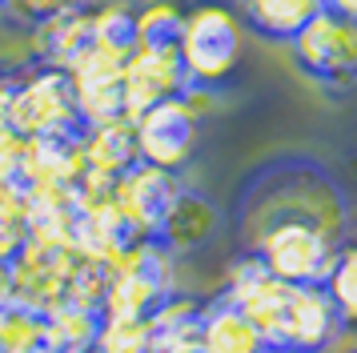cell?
Returning <instances> with one entry per match:
<instances>
[{
	"label": "cell",
	"mask_w": 357,
	"mask_h": 353,
	"mask_svg": "<svg viewBox=\"0 0 357 353\" xmlns=\"http://www.w3.org/2000/svg\"><path fill=\"white\" fill-rule=\"evenodd\" d=\"M289 289L285 281H277L273 273H265L253 253H241L229 269V289L221 293L225 301H233L245 317L257 325L265 341L277 345V333H281V313H285V301H289Z\"/></svg>",
	"instance_id": "30bf717a"
},
{
	"label": "cell",
	"mask_w": 357,
	"mask_h": 353,
	"mask_svg": "<svg viewBox=\"0 0 357 353\" xmlns=\"http://www.w3.org/2000/svg\"><path fill=\"white\" fill-rule=\"evenodd\" d=\"M8 128L20 141H65L81 137V112L73 96V80L61 64L40 61L13 77L8 93Z\"/></svg>",
	"instance_id": "3957f363"
},
{
	"label": "cell",
	"mask_w": 357,
	"mask_h": 353,
	"mask_svg": "<svg viewBox=\"0 0 357 353\" xmlns=\"http://www.w3.org/2000/svg\"><path fill=\"white\" fill-rule=\"evenodd\" d=\"M213 225H217V213H213L209 201H201L197 193L181 189L173 209L165 213V225L161 233H157V245H165L169 253L173 249H189L197 241H205L213 233Z\"/></svg>",
	"instance_id": "9a60e30c"
},
{
	"label": "cell",
	"mask_w": 357,
	"mask_h": 353,
	"mask_svg": "<svg viewBox=\"0 0 357 353\" xmlns=\"http://www.w3.org/2000/svg\"><path fill=\"white\" fill-rule=\"evenodd\" d=\"M84 4H93V0H8L0 13L13 20V29H36L40 32L49 20L73 13V8H84Z\"/></svg>",
	"instance_id": "44dd1931"
},
{
	"label": "cell",
	"mask_w": 357,
	"mask_h": 353,
	"mask_svg": "<svg viewBox=\"0 0 357 353\" xmlns=\"http://www.w3.org/2000/svg\"><path fill=\"white\" fill-rule=\"evenodd\" d=\"M341 225L345 217H329L325 205H273L253 225L249 253L285 285H321L341 249Z\"/></svg>",
	"instance_id": "6da1fadb"
},
{
	"label": "cell",
	"mask_w": 357,
	"mask_h": 353,
	"mask_svg": "<svg viewBox=\"0 0 357 353\" xmlns=\"http://www.w3.org/2000/svg\"><path fill=\"white\" fill-rule=\"evenodd\" d=\"M181 353H201V350H181Z\"/></svg>",
	"instance_id": "484cf974"
},
{
	"label": "cell",
	"mask_w": 357,
	"mask_h": 353,
	"mask_svg": "<svg viewBox=\"0 0 357 353\" xmlns=\"http://www.w3.org/2000/svg\"><path fill=\"white\" fill-rule=\"evenodd\" d=\"M125 57L129 48L105 45V40H89V45L61 64L73 80V96H77V112L81 125H100V121H116L125 117Z\"/></svg>",
	"instance_id": "5b68a950"
},
{
	"label": "cell",
	"mask_w": 357,
	"mask_h": 353,
	"mask_svg": "<svg viewBox=\"0 0 357 353\" xmlns=\"http://www.w3.org/2000/svg\"><path fill=\"white\" fill-rule=\"evenodd\" d=\"M197 137H201V117L185 96L161 100L132 117V144H137V160H145L153 169L165 173H181L197 153Z\"/></svg>",
	"instance_id": "8992f818"
},
{
	"label": "cell",
	"mask_w": 357,
	"mask_h": 353,
	"mask_svg": "<svg viewBox=\"0 0 357 353\" xmlns=\"http://www.w3.org/2000/svg\"><path fill=\"white\" fill-rule=\"evenodd\" d=\"M293 64L325 89H349L357 80V20L321 8L289 40Z\"/></svg>",
	"instance_id": "277c9868"
},
{
	"label": "cell",
	"mask_w": 357,
	"mask_h": 353,
	"mask_svg": "<svg viewBox=\"0 0 357 353\" xmlns=\"http://www.w3.org/2000/svg\"><path fill=\"white\" fill-rule=\"evenodd\" d=\"M265 353H289V350H281V345H269V350H265Z\"/></svg>",
	"instance_id": "d4e9b609"
},
{
	"label": "cell",
	"mask_w": 357,
	"mask_h": 353,
	"mask_svg": "<svg viewBox=\"0 0 357 353\" xmlns=\"http://www.w3.org/2000/svg\"><path fill=\"white\" fill-rule=\"evenodd\" d=\"M0 353H45V313L20 301L0 305Z\"/></svg>",
	"instance_id": "e0dca14e"
},
{
	"label": "cell",
	"mask_w": 357,
	"mask_h": 353,
	"mask_svg": "<svg viewBox=\"0 0 357 353\" xmlns=\"http://www.w3.org/2000/svg\"><path fill=\"white\" fill-rule=\"evenodd\" d=\"M4 4H8V0H0V8H4Z\"/></svg>",
	"instance_id": "4316f807"
},
{
	"label": "cell",
	"mask_w": 357,
	"mask_h": 353,
	"mask_svg": "<svg viewBox=\"0 0 357 353\" xmlns=\"http://www.w3.org/2000/svg\"><path fill=\"white\" fill-rule=\"evenodd\" d=\"M201 353H265L269 341L241 309L225 297H213L201 305V333H197Z\"/></svg>",
	"instance_id": "8fae6325"
},
{
	"label": "cell",
	"mask_w": 357,
	"mask_h": 353,
	"mask_svg": "<svg viewBox=\"0 0 357 353\" xmlns=\"http://www.w3.org/2000/svg\"><path fill=\"white\" fill-rule=\"evenodd\" d=\"M29 229H33V205L13 181L0 189V265L17 261V253L29 245Z\"/></svg>",
	"instance_id": "ac0fdd59"
},
{
	"label": "cell",
	"mask_w": 357,
	"mask_h": 353,
	"mask_svg": "<svg viewBox=\"0 0 357 353\" xmlns=\"http://www.w3.org/2000/svg\"><path fill=\"white\" fill-rule=\"evenodd\" d=\"M241 20L265 40L289 45L313 16L325 8V0H237Z\"/></svg>",
	"instance_id": "4fadbf2b"
},
{
	"label": "cell",
	"mask_w": 357,
	"mask_h": 353,
	"mask_svg": "<svg viewBox=\"0 0 357 353\" xmlns=\"http://www.w3.org/2000/svg\"><path fill=\"white\" fill-rule=\"evenodd\" d=\"M100 313L84 305H56L45 313V353H93Z\"/></svg>",
	"instance_id": "5bb4252c"
},
{
	"label": "cell",
	"mask_w": 357,
	"mask_h": 353,
	"mask_svg": "<svg viewBox=\"0 0 357 353\" xmlns=\"http://www.w3.org/2000/svg\"><path fill=\"white\" fill-rule=\"evenodd\" d=\"M81 153H84V173L113 181L129 165H137V144H132V121L116 117V121H100V125L81 128Z\"/></svg>",
	"instance_id": "7c38bea8"
},
{
	"label": "cell",
	"mask_w": 357,
	"mask_h": 353,
	"mask_svg": "<svg viewBox=\"0 0 357 353\" xmlns=\"http://www.w3.org/2000/svg\"><path fill=\"white\" fill-rule=\"evenodd\" d=\"M181 193V176L153 169L145 160L129 165L121 176H113V205L125 233L137 241H157L165 225V213L173 209Z\"/></svg>",
	"instance_id": "52a82bcc"
},
{
	"label": "cell",
	"mask_w": 357,
	"mask_h": 353,
	"mask_svg": "<svg viewBox=\"0 0 357 353\" xmlns=\"http://www.w3.org/2000/svg\"><path fill=\"white\" fill-rule=\"evenodd\" d=\"M341 329H345V321H341L333 297L325 293V285H293L285 313H281L277 345L289 353H329Z\"/></svg>",
	"instance_id": "9c48e42d"
},
{
	"label": "cell",
	"mask_w": 357,
	"mask_h": 353,
	"mask_svg": "<svg viewBox=\"0 0 357 353\" xmlns=\"http://www.w3.org/2000/svg\"><path fill=\"white\" fill-rule=\"evenodd\" d=\"M325 8L337 16H349V20H357V0H325Z\"/></svg>",
	"instance_id": "cb8c5ba5"
},
{
	"label": "cell",
	"mask_w": 357,
	"mask_h": 353,
	"mask_svg": "<svg viewBox=\"0 0 357 353\" xmlns=\"http://www.w3.org/2000/svg\"><path fill=\"white\" fill-rule=\"evenodd\" d=\"M93 353H153V317H100Z\"/></svg>",
	"instance_id": "d6986e66"
},
{
	"label": "cell",
	"mask_w": 357,
	"mask_h": 353,
	"mask_svg": "<svg viewBox=\"0 0 357 353\" xmlns=\"http://www.w3.org/2000/svg\"><path fill=\"white\" fill-rule=\"evenodd\" d=\"M181 4H169V0H157V4H145L137 13V40H153V45H165V40H177L181 32Z\"/></svg>",
	"instance_id": "7402d4cb"
},
{
	"label": "cell",
	"mask_w": 357,
	"mask_h": 353,
	"mask_svg": "<svg viewBox=\"0 0 357 353\" xmlns=\"http://www.w3.org/2000/svg\"><path fill=\"white\" fill-rule=\"evenodd\" d=\"M177 52L185 68V84L201 93H217L241 57V32L237 16L221 0H193L181 13V32H177Z\"/></svg>",
	"instance_id": "7a4b0ae2"
},
{
	"label": "cell",
	"mask_w": 357,
	"mask_h": 353,
	"mask_svg": "<svg viewBox=\"0 0 357 353\" xmlns=\"http://www.w3.org/2000/svg\"><path fill=\"white\" fill-rule=\"evenodd\" d=\"M321 285H325V293L333 297L341 321H345V325H357V241L337 249L333 269H329V277H325Z\"/></svg>",
	"instance_id": "ffe728a7"
},
{
	"label": "cell",
	"mask_w": 357,
	"mask_h": 353,
	"mask_svg": "<svg viewBox=\"0 0 357 353\" xmlns=\"http://www.w3.org/2000/svg\"><path fill=\"white\" fill-rule=\"evenodd\" d=\"M8 93H13V77L0 73V137H13V128H8Z\"/></svg>",
	"instance_id": "603a6c76"
},
{
	"label": "cell",
	"mask_w": 357,
	"mask_h": 353,
	"mask_svg": "<svg viewBox=\"0 0 357 353\" xmlns=\"http://www.w3.org/2000/svg\"><path fill=\"white\" fill-rule=\"evenodd\" d=\"M354 353H357V350H354Z\"/></svg>",
	"instance_id": "83f0119b"
},
{
	"label": "cell",
	"mask_w": 357,
	"mask_h": 353,
	"mask_svg": "<svg viewBox=\"0 0 357 353\" xmlns=\"http://www.w3.org/2000/svg\"><path fill=\"white\" fill-rule=\"evenodd\" d=\"M89 40H93V4L73 8V13L56 16V20H49V24L40 29V48H45L40 61L68 64Z\"/></svg>",
	"instance_id": "2e32d148"
},
{
	"label": "cell",
	"mask_w": 357,
	"mask_h": 353,
	"mask_svg": "<svg viewBox=\"0 0 357 353\" xmlns=\"http://www.w3.org/2000/svg\"><path fill=\"white\" fill-rule=\"evenodd\" d=\"M125 117H141L145 109L161 105V100H173L181 96L189 84H185V68H181V52L177 40H165V45H153V40H137L125 57Z\"/></svg>",
	"instance_id": "ba28073f"
}]
</instances>
